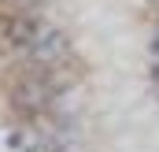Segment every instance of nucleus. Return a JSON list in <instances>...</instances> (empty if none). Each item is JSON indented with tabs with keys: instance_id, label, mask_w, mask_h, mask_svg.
Masks as SVG:
<instances>
[{
	"instance_id": "nucleus-1",
	"label": "nucleus",
	"mask_w": 159,
	"mask_h": 152,
	"mask_svg": "<svg viewBox=\"0 0 159 152\" xmlns=\"http://www.w3.org/2000/svg\"><path fill=\"white\" fill-rule=\"evenodd\" d=\"M26 48H30L34 63L52 67V63H59V59L70 52V41H67L63 30H56V26H37V34H34V41H30Z\"/></svg>"
},
{
	"instance_id": "nucleus-2",
	"label": "nucleus",
	"mask_w": 159,
	"mask_h": 152,
	"mask_svg": "<svg viewBox=\"0 0 159 152\" xmlns=\"http://www.w3.org/2000/svg\"><path fill=\"white\" fill-rule=\"evenodd\" d=\"M15 108L26 115H37L48 108V100H52V89H48V82H41V78H26V82H19L15 85Z\"/></svg>"
},
{
	"instance_id": "nucleus-3",
	"label": "nucleus",
	"mask_w": 159,
	"mask_h": 152,
	"mask_svg": "<svg viewBox=\"0 0 159 152\" xmlns=\"http://www.w3.org/2000/svg\"><path fill=\"white\" fill-rule=\"evenodd\" d=\"M37 26H41L37 19H30V15H15V19H11V26H7V41L26 48V45L34 41V34H37Z\"/></svg>"
},
{
	"instance_id": "nucleus-4",
	"label": "nucleus",
	"mask_w": 159,
	"mask_h": 152,
	"mask_svg": "<svg viewBox=\"0 0 159 152\" xmlns=\"http://www.w3.org/2000/svg\"><path fill=\"white\" fill-rule=\"evenodd\" d=\"M7 149H22V134H7Z\"/></svg>"
},
{
	"instance_id": "nucleus-5",
	"label": "nucleus",
	"mask_w": 159,
	"mask_h": 152,
	"mask_svg": "<svg viewBox=\"0 0 159 152\" xmlns=\"http://www.w3.org/2000/svg\"><path fill=\"white\" fill-rule=\"evenodd\" d=\"M152 52H156V56H159V37H152Z\"/></svg>"
},
{
	"instance_id": "nucleus-6",
	"label": "nucleus",
	"mask_w": 159,
	"mask_h": 152,
	"mask_svg": "<svg viewBox=\"0 0 159 152\" xmlns=\"http://www.w3.org/2000/svg\"><path fill=\"white\" fill-rule=\"evenodd\" d=\"M152 78H156V82H159V63H156V67H152Z\"/></svg>"
},
{
	"instance_id": "nucleus-7",
	"label": "nucleus",
	"mask_w": 159,
	"mask_h": 152,
	"mask_svg": "<svg viewBox=\"0 0 159 152\" xmlns=\"http://www.w3.org/2000/svg\"><path fill=\"white\" fill-rule=\"evenodd\" d=\"M156 37H159V30H156Z\"/></svg>"
}]
</instances>
